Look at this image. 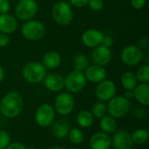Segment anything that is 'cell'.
Returning <instances> with one entry per match:
<instances>
[{"label": "cell", "mask_w": 149, "mask_h": 149, "mask_svg": "<svg viewBox=\"0 0 149 149\" xmlns=\"http://www.w3.org/2000/svg\"><path fill=\"white\" fill-rule=\"evenodd\" d=\"M120 82L122 86L126 90H131V91H133L135 88V86L138 85L137 84L138 80L136 79L135 73H134L133 72H124L120 78Z\"/></svg>", "instance_id": "obj_24"}, {"label": "cell", "mask_w": 149, "mask_h": 149, "mask_svg": "<svg viewBox=\"0 0 149 149\" xmlns=\"http://www.w3.org/2000/svg\"><path fill=\"white\" fill-rule=\"evenodd\" d=\"M35 122L40 127H49L54 122L55 110L50 104L40 105L35 112Z\"/></svg>", "instance_id": "obj_7"}, {"label": "cell", "mask_w": 149, "mask_h": 149, "mask_svg": "<svg viewBox=\"0 0 149 149\" xmlns=\"http://www.w3.org/2000/svg\"><path fill=\"white\" fill-rule=\"evenodd\" d=\"M91 10L94 11H99L103 9L104 7V2L103 0H89L87 3Z\"/></svg>", "instance_id": "obj_31"}, {"label": "cell", "mask_w": 149, "mask_h": 149, "mask_svg": "<svg viewBox=\"0 0 149 149\" xmlns=\"http://www.w3.org/2000/svg\"><path fill=\"white\" fill-rule=\"evenodd\" d=\"M147 0H131L132 6L136 10H141L146 5Z\"/></svg>", "instance_id": "obj_33"}, {"label": "cell", "mask_w": 149, "mask_h": 149, "mask_svg": "<svg viewBox=\"0 0 149 149\" xmlns=\"http://www.w3.org/2000/svg\"><path fill=\"white\" fill-rule=\"evenodd\" d=\"M67 149H79V148H67Z\"/></svg>", "instance_id": "obj_42"}, {"label": "cell", "mask_w": 149, "mask_h": 149, "mask_svg": "<svg viewBox=\"0 0 149 149\" xmlns=\"http://www.w3.org/2000/svg\"><path fill=\"white\" fill-rule=\"evenodd\" d=\"M24 108V100L22 95L16 92L7 93L0 102V112L3 116L8 119L17 118Z\"/></svg>", "instance_id": "obj_1"}, {"label": "cell", "mask_w": 149, "mask_h": 149, "mask_svg": "<svg viewBox=\"0 0 149 149\" xmlns=\"http://www.w3.org/2000/svg\"><path fill=\"white\" fill-rule=\"evenodd\" d=\"M46 149H65L64 148L60 147V146H52V147H49L48 148Z\"/></svg>", "instance_id": "obj_41"}, {"label": "cell", "mask_w": 149, "mask_h": 149, "mask_svg": "<svg viewBox=\"0 0 149 149\" xmlns=\"http://www.w3.org/2000/svg\"><path fill=\"white\" fill-rule=\"evenodd\" d=\"M103 33L100 31L95 29H89L86 31L82 35V42L88 47L95 48L101 45Z\"/></svg>", "instance_id": "obj_16"}, {"label": "cell", "mask_w": 149, "mask_h": 149, "mask_svg": "<svg viewBox=\"0 0 149 149\" xmlns=\"http://www.w3.org/2000/svg\"><path fill=\"white\" fill-rule=\"evenodd\" d=\"M17 28V19L9 14H1L0 15V32L10 34L14 32Z\"/></svg>", "instance_id": "obj_19"}, {"label": "cell", "mask_w": 149, "mask_h": 149, "mask_svg": "<svg viewBox=\"0 0 149 149\" xmlns=\"http://www.w3.org/2000/svg\"><path fill=\"white\" fill-rule=\"evenodd\" d=\"M10 7V3L9 0H0V15L6 14Z\"/></svg>", "instance_id": "obj_32"}, {"label": "cell", "mask_w": 149, "mask_h": 149, "mask_svg": "<svg viewBox=\"0 0 149 149\" xmlns=\"http://www.w3.org/2000/svg\"><path fill=\"white\" fill-rule=\"evenodd\" d=\"M38 12V3L35 0H19L15 9L17 17L22 21L31 20Z\"/></svg>", "instance_id": "obj_9"}, {"label": "cell", "mask_w": 149, "mask_h": 149, "mask_svg": "<svg viewBox=\"0 0 149 149\" xmlns=\"http://www.w3.org/2000/svg\"><path fill=\"white\" fill-rule=\"evenodd\" d=\"M131 137L134 144L141 146L148 142L149 139V133L147 129L137 128L131 134Z\"/></svg>", "instance_id": "obj_25"}, {"label": "cell", "mask_w": 149, "mask_h": 149, "mask_svg": "<svg viewBox=\"0 0 149 149\" xmlns=\"http://www.w3.org/2000/svg\"><path fill=\"white\" fill-rule=\"evenodd\" d=\"M93 121H94L93 115L92 114V113L90 111H87V110L80 111L76 117L77 124L82 128L90 127L93 124Z\"/></svg>", "instance_id": "obj_23"}, {"label": "cell", "mask_w": 149, "mask_h": 149, "mask_svg": "<svg viewBox=\"0 0 149 149\" xmlns=\"http://www.w3.org/2000/svg\"><path fill=\"white\" fill-rule=\"evenodd\" d=\"M73 96L68 92H63L57 95L54 101V110L62 116L69 115L74 108Z\"/></svg>", "instance_id": "obj_8"}, {"label": "cell", "mask_w": 149, "mask_h": 149, "mask_svg": "<svg viewBox=\"0 0 149 149\" xmlns=\"http://www.w3.org/2000/svg\"><path fill=\"white\" fill-rule=\"evenodd\" d=\"M134 98L143 107L149 105V85L148 83H141L137 85L133 90Z\"/></svg>", "instance_id": "obj_20"}, {"label": "cell", "mask_w": 149, "mask_h": 149, "mask_svg": "<svg viewBox=\"0 0 149 149\" xmlns=\"http://www.w3.org/2000/svg\"><path fill=\"white\" fill-rule=\"evenodd\" d=\"M136 79L141 83H148L149 82V65H146L138 69L136 74Z\"/></svg>", "instance_id": "obj_29"}, {"label": "cell", "mask_w": 149, "mask_h": 149, "mask_svg": "<svg viewBox=\"0 0 149 149\" xmlns=\"http://www.w3.org/2000/svg\"><path fill=\"white\" fill-rule=\"evenodd\" d=\"M113 38L110 36H103L101 45H103L105 47H107V48H110V46L113 45Z\"/></svg>", "instance_id": "obj_35"}, {"label": "cell", "mask_w": 149, "mask_h": 149, "mask_svg": "<svg viewBox=\"0 0 149 149\" xmlns=\"http://www.w3.org/2000/svg\"><path fill=\"white\" fill-rule=\"evenodd\" d=\"M6 149H27V148L21 142L16 141V142H10Z\"/></svg>", "instance_id": "obj_37"}, {"label": "cell", "mask_w": 149, "mask_h": 149, "mask_svg": "<svg viewBox=\"0 0 149 149\" xmlns=\"http://www.w3.org/2000/svg\"><path fill=\"white\" fill-rule=\"evenodd\" d=\"M92 58L95 65L104 66L110 63L112 59V52L109 48L103 45H99L92 52Z\"/></svg>", "instance_id": "obj_14"}, {"label": "cell", "mask_w": 149, "mask_h": 149, "mask_svg": "<svg viewBox=\"0 0 149 149\" xmlns=\"http://www.w3.org/2000/svg\"><path fill=\"white\" fill-rule=\"evenodd\" d=\"M116 92L117 87L114 82L109 79H104L98 83V86L95 89V95L98 100L108 102L116 95Z\"/></svg>", "instance_id": "obj_10"}, {"label": "cell", "mask_w": 149, "mask_h": 149, "mask_svg": "<svg viewBox=\"0 0 149 149\" xmlns=\"http://www.w3.org/2000/svg\"><path fill=\"white\" fill-rule=\"evenodd\" d=\"M0 115H1V112H0Z\"/></svg>", "instance_id": "obj_44"}, {"label": "cell", "mask_w": 149, "mask_h": 149, "mask_svg": "<svg viewBox=\"0 0 149 149\" xmlns=\"http://www.w3.org/2000/svg\"><path fill=\"white\" fill-rule=\"evenodd\" d=\"M23 36L31 41L41 39L45 35V26L43 23L38 20H28L25 22L21 29Z\"/></svg>", "instance_id": "obj_5"}, {"label": "cell", "mask_w": 149, "mask_h": 149, "mask_svg": "<svg viewBox=\"0 0 149 149\" xmlns=\"http://www.w3.org/2000/svg\"><path fill=\"white\" fill-rule=\"evenodd\" d=\"M44 84L47 90L57 93L65 87V79L58 73H50L44 79Z\"/></svg>", "instance_id": "obj_15"}, {"label": "cell", "mask_w": 149, "mask_h": 149, "mask_svg": "<svg viewBox=\"0 0 149 149\" xmlns=\"http://www.w3.org/2000/svg\"><path fill=\"white\" fill-rule=\"evenodd\" d=\"M85 72L86 80L92 83H100L107 78V71L103 66L93 65L87 67Z\"/></svg>", "instance_id": "obj_17"}, {"label": "cell", "mask_w": 149, "mask_h": 149, "mask_svg": "<svg viewBox=\"0 0 149 149\" xmlns=\"http://www.w3.org/2000/svg\"><path fill=\"white\" fill-rule=\"evenodd\" d=\"M67 138L69 139L70 142L72 143L73 145H80L85 140V135L81 129L78 127H74V128L71 127Z\"/></svg>", "instance_id": "obj_26"}, {"label": "cell", "mask_w": 149, "mask_h": 149, "mask_svg": "<svg viewBox=\"0 0 149 149\" xmlns=\"http://www.w3.org/2000/svg\"><path fill=\"white\" fill-rule=\"evenodd\" d=\"M52 15L55 22L62 25L69 24L73 18L72 9L71 5L65 1L58 2L52 7Z\"/></svg>", "instance_id": "obj_4"}, {"label": "cell", "mask_w": 149, "mask_h": 149, "mask_svg": "<svg viewBox=\"0 0 149 149\" xmlns=\"http://www.w3.org/2000/svg\"><path fill=\"white\" fill-rule=\"evenodd\" d=\"M100 120V127L101 132H104L107 134H113L117 130L116 119L113 117L110 116L109 114H106Z\"/></svg>", "instance_id": "obj_21"}, {"label": "cell", "mask_w": 149, "mask_h": 149, "mask_svg": "<svg viewBox=\"0 0 149 149\" xmlns=\"http://www.w3.org/2000/svg\"><path fill=\"white\" fill-rule=\"evenodd\" d=\"M10 43V37L8 34L0 32V47H4Z\"/></svg>", "instance_id": "obj_34"}, {"label": "cell", "mask_w": 149, "mask_h": 149, "mask_svg": "<svg viewBox=\"0 0 149 149\" xmlns=\"http://www.w3.org/2000/svg\"><path fill=\"white\" fill-rule=\"evenodd\" d=\"M112 146L115 149H132L134 143L131 137V133L127 130H116L113 134Z\"/></svg>", "instance_id": "obj_12"}, {"label": "cell", "mask_w": 149, "mask_h": 149, "mask_svg": "<svg viewBox=\"0 0 149 149\" xmlns=\"http://www.w3.org/2000/svg\"><path fill=\"white\" fill-rule=\"evenodd\" d=\"M143 53L140 47L136 45H128L125 47L121 52V60L128 66L137 65L142 60Z\"/></svg>", "instance_id": "obj_11"}, {"label": "cell", "mask_w": 149, "mask_h": 149, "mask_svg": "<svg viewBox=\"0 0 149 149\" xmlns=\"http://www.w3.org/2000/svg\"><path fill=\"white\" fill-rule=\"evenodd\" d=\"M51 133L54 138L62 140L67 137L68 133L71 129L70 123L65 120H58L52 124Z\"/></svg>", "instance_id": "obj_18"}, {"label": "cell", "mask_w": 149, "mask_h": 149, "mask_svg": "<svg viewBox=\"0 0 149 149\" xmlns=\"http://www.w3.org/2000/svg\"><path fill=\"white\" fill-rule=\"evenodd\" d=\"M27 149H36L35 148H32V147H31V148H27Z\"/></svg>", "instance_id": "obj_43"}, {"label": "cell", "mask_w": 149, "mask_h": 149, "mask_svg": "<svg viewBox=\"0 0 149 149\" xmlns=\"http://www.w3.org/2000/svg\"><path fill=\"white\" fill-rule=\"evenodd\" d=\"M86 85L85 73L80 71L73 70L69 72L65 79V87L70 93L81 92Z\"/></svg>", "instance_id": "obj_6"}, {"label": "cell", "mask_w": 149, "mask_h": 149, "mask_svg": "<svg viewBox=\"0 0 149 149\" xmlns=\"http://www.w3.org/2000/svg\"><path fill=\"white\" fill-rule=\"evenodd\" d=\"M134 115L137 117V118H146L147 117V113L144 109H141V108H139L137 109L136 111H134Z\"/></svg>", "instance_id": "obj_38"}, {"label": "cell", "mask_w": 149, "mask_h": 149, "mask_svg": "<svg viewBox=\"0 0 149 149\" xmlns=\"http://www.w3.org/2000/svg\"><path fill=\"white\" fill-rule=\"evenodd\" d=\"M91 113L93 115V117L97 118V119H100L103 116H105L107 113V108L106 102L100 101V100L95 102L92 107Z\"/></svg>", "instance_id": "obj_28"}, {"label": "cell", "mask_w": 149, "mask_h": 149, "mask_svg": "<svg viewBox=\"0 0 149 149\" xmlns=\"http://www.w3.org/2000/svg\"><path fill=\"white\" fill-rule=\"evenodd\" d=\"M124 97L126 98V99H127V100H131V99H133L134 98V93H133V91H131V90H126V92H125V94H124Z\"/></svg>", "instance_id": "obj_39"}, {"label": "cell", "mask_w": 149, "mask_h": 149, "mask_svg": "<svg viewBox=\"0 0 149 149\" xmlns=\"http://www.w3.org/2000/svg\"><path fill=\"white\" fill-rule=\"evenodd\" d=\"M43 65L48 69H55L61 63V57L57 52H49L43 57Z\"/></svg>", "instance_id": "obj_22"}, {"label": "cell", "mask_w": 149, "mask_h": 149, "mask_svg": "<svg viewBox=\"0 0 149 149\" xmlns=\"http://www.w3.org/2000/svg\"><path fill=\"white\" fill-rule=\"evenodd\" d=\"M10 142V134L5 130H0V149H6Z\"/></svg>", "instance_id": "obj_30"}, {"label": "cell", "mask_w": 149, "mask_h": 149, "mask_svg": "<svg viewBox=\"0 0 149 149\" xmlns=\"http://www.w3.org/2000/svg\"><path fill=\"white\" fill-rule=\"evenodd\" d=\"M3 79H4V70L0 65V83L3 80Z\"/></svg>", "instance_id": "obj_40"}, {"label": "cell", "mask_w": 149, "mask_h": 149, "mask_svg": "<svg viewBox=\"0 0 149 149\" xmlns=\"http://www.w3.org/2000/svg\"><path fill=\"white\" fill-rule=\"evenodd\" d=\"M72 66L76 71H85L88 67V59L86 56L82 53L77 54L72 60Z\"/></svg>", "instance_id": "obj_27"}, {"label": "cell", "mask_w": 149, "mask_h": 149, "mask_svg": "<svg viewBox=\"0 0 149 149\" xmlns=\"http://www.w3.org/2000/svg\"><path fill=\"white\" fill-rule=\"evenodd\" d=\"M89 0H70L71 3L77 8H82L88 3Z\"/></svg>", "instance_id": "obj_36"}, {"label": "cell", "mask_w": 149, "mask_h": 149, "mask_svg": "<svg viewBox=\"0 0 149 149\" xmlns=\"http://www.w3.org/2000/svg\"><path fill=\"white\" fill-rule=\"evenodd\" d=\"M23 77L31 84H38L46 76V69L43 64L38 62H29L23 67Z\"/></svg>", "instance_id": "obj_3"}, {"label": "cell", "mask_w": 149, "mask_h": 149, "mask_svg": "<svg viewBox=\"0 0 149 149\" xmlns=\"http://www.w3.org/2000/svg\"><path fill=\"white\" fill-rule=\"evenodd\" d=\"M107 113L114 119H121L125 117L131 108V102L124 96H114L111 99L107 105Z\"/></svg>", "instance_id": "obj_2"}, {"label": "cell", "mask_w": 149, "mask_h": 149, "mask_svg": "<svg viewBox=\"0 0 149 149\" xmlns=\"http://www.w3.org/2000/svg\"><path fill=\"white\" fill-rule=\"evenodd\" d=\"M111 146V137L101 131L93 134L89 139V147L91 149H109Z\"/></svg>", "instance_id": "obj_13"}]
</instances>
